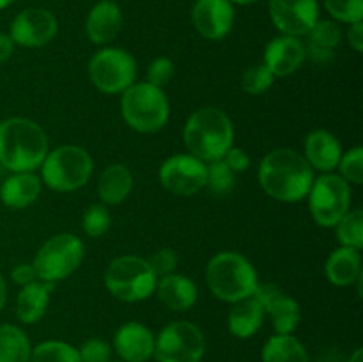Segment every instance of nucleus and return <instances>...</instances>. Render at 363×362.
Returning <instances> with one entry per match:
<instances>
[{
    "label": "nucleus",
    "mask_w": 363,
    "mask_h": 362,
    "mask_svg": "<svg viewBox=\"0 0 363 362\" xmlns=\"http://www.w3.org/2000/svg\"><path fill=\"white\" fill-rule=\"evenodd\" d=\"M257 180L262 190L280 202H298L307 197L314 169L301 153L289 148L269 151L261 160Z\"/></svg>",
    "instance_id": "nucleus-1"
},
{
    "label": "nucleus",
    "mask_w": 363,
    "mask_h": 362,
    "mask_svg": "<svg viewBox=\"0 0 363 362\" xmlns=\"http://www.w3.org/2000/svg\"><path fill=\"white\" fill-rule=\"evenodd\" d=\"M48 155V137L38 123L9 117L0 123V167L11 172H34Z\"/></svg>",
    "instance_id": "nucleus-2"
},
{
    "label": "nucleus",
    "mask_w": 363,
    "mask_h": 362,
    "mask_svg": "<svg viewBox=\"0 0 363 362\" xmlns=\"http://www.w3.org/2000/svg\"><path fill=\"white\" fill-rule=\"evenodd\" d=\"M183 138L188 153L195 158L204 163L222 160L234 146L233 121L216 106H202L186 119Z\"/></svg>",
    "instance_id": "nucleus-3"
},
{
    "label": "nucleus",
    "mask_w": 363,
    "mask_h": 362,
    "mask_svg": "<svg viewBox=\"0 0 363 362\" xmlns=\"http://www.w3.org/2000/svg\"><path fill=\"white\" fill-rule=\"evenodd\" d=\"M206 284L215 298L234 302L247 298L259 287L257 272L243 254L234 251L218 252L206 266Z\"/></svg>",
    "instance_id": "nucleus-4"
},
{
    "label": "nucleus",
    "mask_w": 363,
    "mask_h": 362,
    "mask_svg": "<svg viewBox=\"0 0 363 362\" xmlns=\"http://www.w3.org/2000/svg\"><path fill=\"white\" fill-rule=\"evenodd\" d=\"M121 116L131 130L138 133H155L169 123V99L163 89L147 82H138L123 92Z\"/></svg>",
    "instance_id": "nucleus-5"
},
{
    "label": "nucleus",
    "mask_w": 363,
    "mask_h": 362,
    "mask_svg": "<svg viewBox=\"0 0 363 362\" xmlns=\"http://www.w3.org/2000/svg\"><path fill=\"white\" fill-rule=\"evenodd\" d=\"M41 183L55 192H74L91 180L94 162L87 149L74 144L48 151L41 163Z\"/></svg>",
    "instance_id": "nucleus-6"
},
{
    "label": "nucleus",
    "mask_w": 363,
    "mask_h": 362,
    "mask_svg": "<svg viewBox=\"0 0 363 362\" xmlns=\"http://www.w3.org/2000/svg\"><path fill=\"white\" fill-rule=\"evenodd\" d=\"M158 277L147 259L138 256H119L112 259L105 272V286L113 298L135 304L151 297Z\"/></svg>",
    "instance_id": "nucleus-7"
},
{
    "label": "nucleus",
    "mask_w": 363,
    "mask_h": 362,
    "mask_svg": "<svg viewBox=\"0 0 363 362\" xmlns=\"http://www.w3.org/2000/svg\"><path fill=\"white\" fill-rule=\"evenodd\" d=\"M84 241L77 234L60 233L41 245L32 266L39 280L55 284L77 272L84 261Z\"/></svg>",
    "instance_id": "nucleus-8"
},
{
    "label": "nucleus",
    "mask_w": 363,
    "mask_h": 362,
    "mask_svg": "<svg viewBox=\"0 0 363 362\" xmlns=\"http://www.w3.org/2000/svg\"><path fill=\"white\" fill-rule=\"evenodd\" d=\"M87 71L98 91L105 94H123L135 84L137 62L126 50L105 46L91 57Z\"/></svg>",
    "instance_id": "nucleus-9"
},
{
    "label": "nucleus",
    "mask_w": 363,
    "mask_h": 362,
    "mask_svg": "<svg viewBox=\"0 0 363 362\" xmlns=\"http://www.w3.org/2000/svg\"><path fill=\"white\" fill-rule=\"evenodd\" d=\"M307 197L314 222L321 227H335L350 212L351 185L339 174L325 172L312 181Z\"/></svg>",
    "instance_id": "nucleus-10"
},
{
    "label": "nucleus",
    "mask_w": 363,
    "mask_h": 362,
    "mask_svg": "<svg viewBox=\"0 0 363 362\" xmlns=\"http://www.w3.org/2000/svg\"><path fill=\"white\" fill-rule=\"evenodd\" d=\"M206 353V337L191 322H172L155 337L158 362H201Z\"/></svg>",
    "instance_id": "nucleus-11"
},
{
    "label": "nucleus",
    "mask_w": 363,
    "mask_h": 362,
    "mask_svg": "<svg viewBox=\"0 0 363 362\" xmlns=\"http://www.w3.org/2000/svg\"><path fill=\"white\" fill-rule=\"evenodd\" d=\"M206 176H208L206 163L190 153H179L167 158L158 172L162 187L170 194L181 197H190L204 190Z\"/></svg>",
    "instance_id": "nucleus-12"
},
{
    "label": "nucleus",
    "mask_w": 363,
    "mask_h": 362,
    "mask_svg": "<svg viewBox=\"0 0 363 362\" xmlns=\"http://www.w3.org/2000/svg\"><path fill=\"white\" fill-rule=\"evenodd\" d=\"M59 31L57 18L45 7H27L14 16L9 35L14 45L41 48L48 45Z\"/></svg>",
    "instance_id": "nucleus-13"
},
{
    "label": "nucleus",
    "mask_w": 363,
    "mask_h": 362,
    "mask_svg": "<svg viewBox=\"0 0 363 362\" xmlns=\"http://www.w3.org/2000/svg\"><path fill=\"white\" fill-rule=\"evenodd\" d=\"M269 18L284 35H307L319 20L318 0H269Z\"/></svg>",
    "instance_id": "nucleus-14"
},
{
    "label": "nucleus",
    "mask_w": 363,
    "mask_h": 362,
    "mask_svg": "<svg viewBox=\"0 0 363 362\" xmlns=\"http://www.w3.org/2000/svg\"><path fill=\"white\" fill-rule=\"evenodd\" d=\"M191 23L202 38L220 41L233 31L234 4L229 0H195Z\"/></svg>",
    "instance_id": "nucleus-15"
},
{
    "label": "nucleus",
    "mask_w": 363,
    "mask_h": 362,
    "mask_svg": "<svg viewBox=\"0 0 363 362\" xmlns=\"http://www.w3.org/2000/svg\"><path fill=\"white\" fill-rule=\"evenodd\" d=\"M257 295L264 305V312L272 319L275 334H293L298 329L301 311L293 297L284 293L275 284H259Z\"/></svg>",
    "instance_id": "nucleus-16"
},
{
    "label": "nucleus",
    "mask_w": 363,
    "mask_h": 362,
    "mask_svg": "<svg viewBox=\"0 0 363 362\" xmlns=\"http://www.w3.org/2000/svg\"><path fill=\"white\" fill-rule=\"evenodd\" d=\"M307 59L305 43L293 35H277L268 43L264 50V66L273 73V77H289L301 67Z\"/></svg>",
    "instance_id": "nucleus-17"
},
{
    "label": "nucleus",
    "mask_w": 363,
    "mask_h": 362,
    "mask_svg": "<svg viewBox=\"0 0 363 362\" xmlns=\"http://www.w3.org/2000/svg\"><path fill=\"white\" fill-rule=\"evenodd\" d=\"M113 348L123 362H147L155 355V334L138 322H128L117 329Z\"/></svg>",
    "instance_id": "nucleus-18"
},
{
    "label": "nucleus",
    "mask_w": 363,
    "mask_h": 362,
    "mask_svg": "<svg viewBox=\"0 0 363 362\" xmlns=\"http://www.w3.org/2000/svg\"><path fill=\"white\" fill-rule=\"evenodd\" d=\"M123 28V11L113 0H99L89 11L85 32L94 45H108Z\"/></svg>",
    "instance_id": "nucleus-19"
},
{
    "label": "nucleus",
    "mask_w": 363,
    "mask_h": 362,
    "mask_svg": "<svg viewBox=\"0 0 363 362\" xmlns=\"http://www.w3.org/2000/svg\"><path fill=\"white\" fill-rule=\"evenodd\" d=\"M312 169L321 174L333 172L342 156L339 138L328 130H314L305 138V153H301Z\"/></svg>",
    "instance_id": "nucleus-20"
},
{
    "label": "nucleus",
    "mask_w": 363,
    "mask_h": 362,
    "mask_svg": "<svg viewBox=\"0 0 363 362\" xmlns=\"http://www.w3.org/2000/svg\"><path fill=\"white\" fill-rule=\"evenodd\" d=\"M156 295L160 302L170 311L184 312L195 305L199 298V290L190 277L183 273H169L156 280Z\"/></svg>",
    "instance_id": "nucleus-21"
},
{
    "label": "nucleus",
    "mask_w": 363,
    "mask_h": 362,
    "mask_svg": "<svg viewBox=\"0 0 363 362\" xmlns=\"http://www.w3.org/2000/svg\"><path fill=\"white\" fill-rule=\"evenodd\" d=\"M264 314V305H262L261 297L255 290L254 295L241 298L233 304L229 316H227L229 332L238 339H248V337L255 336L257 330L261 329Z\"/></svg>",
    "instance_id": "nucleus-22"
},
{
    "label": "nucleus",
    "mask_w": 363,
    "mask_h": 362,
    "mask_svg": "<svg viewBox=\"0 0 363 362\" xmlns=\"http://www.w3.org/2000/svg\"><path fill=\"white\" fill-rule=\"evenodd\" d=\"M41 187V177L34 172H13L0 187V199L9 209H23L38 201Z\"/></svg>",
    "instance_id": "nucleus-23"
},
{
    "label": "nucleus",
    "mask_w": 363,
    "mask_h": 362,
    "mask_svg": "<svg viewBox=\"0 0 363 362\" xmlns=\"http://www.w3.org/2000/svg\"><path fill=\"white\" fill-rule=\"evenodd\" d=\"M325 272L333 286H351L363 275L360 251L351 247L335 248L326 259Z\"/></svg>",
    "instance_id": "nucleus-24"
},
{
    "label": "nucleus",
    "mask_w": 363,
    "mask_h": 362,
    "mask_svg": "<svg viewBox=\"0 0 363 362\" xmlns=\"http://www.w3.org/2000/svg\"><path fill=\"white\" fill-rule=\"evenodd\" d=\"M53 284L34 280V283L21 286L16 297V316L25 325H34L45 316L50 304Z\"/></svg>",
    "instance_id": "nucleus-25"
},
{
    "label": "nucleus",
    "mask_w": 363,
    "mask_h": 362,
    "mask_svg": "<svg viewBox=\"0 0 363 362\" xmlns=\"http://www.w3.org/2000/svg\"><path fill=\"white\" fill-rule=\"evenodd\" d=\"M133 190V174L123 163L106 167L98 180V195L103 204H121Z\"/></svg>",
    "instance_id": "nucleus-26"
},
{
    "label": "nucleus",
    "mask_w": 363,
    "mask_h": 362,
    "mask_svg": "<svg viewBox=\"0 0 363 362\" xmlns=\"http://www.w3.org/2000/svg\"><path fill=\"white\" fill-rule=\"evenodd\" d=\"M340 41H342V31H340L339 23L333 20H321L319 18L314 27L307 32L305 50L315 62H326V60L332 59L333 52L339 48Z\"/></svg>",
    "instance_id": "nucleus-27"
},
{
    "label": "nucleus",
    "mask_w": 363,
    "mask_h": 362,
    "mask_svg": "<svg viewBox=\"0 0 363 362\" xmlns=\"http://www.w3.org/2000/svg\"><path fill=\"white\" fill-rule=\"evenodd\" d=\"M262 362H311V357L293 334H275L262 348Z\"/></svg>",
    "instance_id": "nucleus-28"
},
{
    "label": "nucleus",
    "mask_w": 363,
    "mask_h": 362,
    "mask_svg": "<svg viewBox=\"0 0 363 362\" xmlns=\"http://www.w3.org/2000/svg\"><path fill=\"white\" fill-rule=\"evenodd\" d=\"M30 341L20 327L0 325V362H30Z\"/></svg>",
    "instance_id": "nucleus-29"
},
{
    "label": "nucleus",
    "mask_w": 363,
    "mask_h": 362,
    "mask_svg": "<svg viewBox=\"0 0 363 362\" xmlns=\"http://www.w3.org/2000/svg\"><path fill=\"white\" fill-rule=\"evenodd\" d=\"M30 362H80L78 348L64 341H43L32 348Z\"/></svg>",
    "instance_id": "nucleus-30"
},
{
    "label": "nucleus",
    "mask_w": 363,
    "mask_h": 362,
    "mask_svg": "<svg viewBox=\"0 0 363 362\" xmlns=\"http://www.w3.org/2000/svg\"><path fill=\"white\" fill-rule=\"evenodd\" d=\"M337 238L340 247H351L362 251L363 247V212L362 209H350L342 219L337 222Z\"/></svg>",
    "instance_id": "nucleus-31"
},
{
    "label": "nucleus",
    "mask_w": 363,
    "mask_h": 362,
    "mask_svg": "<svg viewBox=\"0 0 363 362\" xmlns=\"http://www.w3.org/2000/svg\"><path fill=\"white\" fill-rule=\"evenodd\" d=\"M208 176H206V187L216 195H227L234 188V172L227 167L223 160L206 163Z\"/></svg>",
    "instance_id": "nucleus-32"
},
{
    "label": "nucleus",
    "mask_w": 363,
    "mask_h": 362,
    "mask_svg": "<svg viewBox=\"0 0 363 362\" xmlns=\"http://www.w3.org/2000/svg\"><path fill=\"white\" fill-rule=\"evenodd\" d=\"M112 224V216H110L108 209L105 204H91L84 212L82 216V227L84 233L91 238H99L110 229Z\"/></svg>",
    "instance_id": "nucleus-33"
},
{
    "label": "nucleus",
    "mask_w": 363,
    "mask_h": 362,
    "mask_svg": "<svg viewBox=\"0 0 363 362\" xmlns=\"http://www.w3.org/2000/svg\"><path fill=\"white\" fill-rule=\"evenodd\" d=\"M273 82H275V77H273L272 71L264 64H255V66L245 70L243 77H241V87L247 94L259 96L268 91Z\"/></svg>",
    "instance_id": "nucleus-34"
},
{
    "label": "nucleus",
    "mask_w": 363,
    "mask_h": 362,
    "mask_svg": "<svg viewBox=\"0 0 363 362\" xmlns=\"http://www.w3.org/2000/svg\"><path fill=\"white\" fill-rule=\"evenodd\" d=\"M325 7L339 23L351 25L363 20V0H325Z\"/></svg>",
    "instance_id": "nucleus-35"
},
{
    "label": "nucleus",
    "mask_w": 363,
    "mask_h": 362,
    "mask_svg": "<svg viewBox=\"0 0 363 362\" xmlns=\"http://www.w3.org/2000/svg\"><path fill=\"white\" fill-rule=\"evenodd\" d=\"M340 177L347 181L350 185H362L363 183V148L357 146V148L350 149L346 155L340 156L339 162Z\"/></svg>",
    "instance_id": "nucleus-36"
},
{
    "label": "nucleus",
    "mask_w": 363,
    "mask_h": 362,
    "mask_svg": "<svg viewBox=\"0 0 363 362\" xmlns=\"http://www.w3.org/2000/svg\"><path fill=\"white\" fill-rule=\"evenodd\" d=\"M147 84L155 85V87L163 89L174 77V62L167 57H156L151 64L147 66Z\"/></svg>",
    "instance_id": "nucleus-37"
},
{
    "label": "nucleus",
    "mask_w": 363,
    "mask_h": 362,
    "mask_svg": "<svg viewBox=\"0 0 363 362\" xmlns=\"http://www.w3.org/2000/svg\"><path fill=\"white\" fill-rule=\"evenodd\" d=\"M110 353H112L110 344L106 341L98 339V337L87 339L78 350L80 362H108Z\"/></svg>",
    "instance_id": "nucleus-38"
},
{
    "label": "nucleus",
    "mask_w": 363,
    "mask_h": 362,
    "mask_svg": "<svg viewBox=\"0 0 363 362\" xmlns=\"http://www.w3.org/2000/svg\"><path fill=\"white\" fill-rule=\"evenodd\" d=\"M149 265H151L155 275L160 279V277L176 272L177 254L172 251V248H160V251L155 252L152 258L149 259Z\"/></svg>",
    "instance_id": "nucleus-39"
},
{
    "label": "nucleus",
    "mask_w": 363,
    "mask_h": 362,
    "mask_svg": "<svg viewBox=\"0 0 363 362\" xmlns=\"http://www.w3.org/2000/svg\"><path fill=\"white\" fill-rule=\"evenodd\" d=\"M222 160L227 163V167H229L234 174L245 172V170L248 169V165H250V158H248V155L245 153V149L234 148V146L225 153V156H223Z\"/></svg>",
    "instance_id": "nucleus-40"
},
{
    "label": "nucleus",
    "mask_w": 363,
    "mask_h": 362,
    "mask_svg": "<svg viewBox=\"0 0 363 362\" xmlns=\"http://www.w3.org/2000/svg\"><path fill=\"white\" fill-rule=\"evenodd\" d=\"M11 279H13V283L18 284V286H27V284L38 280V275H35V270L34 266H32V263L30 265H28V263H23V265L14 266L13 272H11Z\"/></svg>",
    "instance_id": "nucleus-41"
},
{
    "label": "nucleus",
    "mask_w": 363,
    "mask_h": 362,
    "mask_svg": "<svg viewBox=\"0 0 363 362\" xmlns=\"http://www.w3.org/2000/svg\"><path fill=\"white\" fill-rule=\"evenodd\" d=\"M347 43H350L351 48L357 53L363 52V23H351L350 31H347Z\"/></svg>",
    "instance_id": "nucleus-42"
},
{
    "label": "nucleus",
    "mask_w": 363,
    "mask_h": 362,
    "mask_svg": "<svg viewBox=\"0 0 363 362\" xmlns=\"http://www.w3.org/2000/svg\"><path fill=\"white\" fill-rule=\"evenodd\" d=\"M13 50H14V43L13 39H11V35L0 32V64H4L6 60L11 59Z\"/></svg>",
    "instance_id": "nucleus-43"
},
{
    "label": "nucleus",
    "mask_w": 363,
    "mask_h": 362,
    "mask_svg": "<svg viewBox=\"0 0 363 362\" xmlns=\"http://www.w3.org/2000/svg\"><path fill=\"white\" fill-rule=\"evenodd\" d=\"M6 298H7V287H6V280H4L2 273H0V311L6 305Z\"/></svg>",
    "instance_id": "nucleus-44"
},
{
    "label": "nucleus",
    "mask_w": 363,
    "mask_h": 362,
    "mask_svg": "<svg viewBox=\"0 0 363 362\" xmlns=\"http://www.w3.org/2000/svg\"><path fill=\"white\" fill-rule=\"evenodd\" d=\"M347 362H363V350L362 348H357V350L353 351V355L350 357V361Z\"/></svg>",
    "instance_id": "nucleus-45"
},
{
    "label": "nucleus",
    "mask_w": 363,
    "mask_h": 362,
    "mask_svg": "<svg viewBox=\"0 0 363 362\" xmlns=\"http://www.w3.org/2000/svg\"><path fill=\"white\" fill-rule=\"evenodd\" d=\"M230 4H240V6H248V4H254L257 0H229Z\"/></svg>",
    "instance_id": "nucleus-46"
},
{
    "label": "nucleus",
    "mask_w": 363,
    "mask_h": 362,
    "mask_svg": "<svg viewBox=\"0 0 363 362\" xmlns=\"http://www.w3.org/2000/svg\"><path fill=\"white\" fill-rule=\"evenodd\" d=\"M13 2L14 0H0V11L6 9V7H9Z\"/></svg>",
    "instance_id": "nucleus-47"
},
{
    "label": "nucleus",
    "mask_w": 363,
    "mask_h": 362,
    "mask_svg": "<svg viewBox=\"0 0 363 362\" xmlns=\"http://www.w3.org/2000/svg\"><path fill=\"white\" fill-rule=\"evenodd\" d=\"M108 362H123V361H108Z\"/></svg>",
    "instance_id": "nucleus-48"
}]
</instances>
